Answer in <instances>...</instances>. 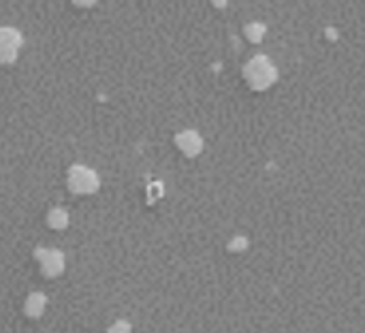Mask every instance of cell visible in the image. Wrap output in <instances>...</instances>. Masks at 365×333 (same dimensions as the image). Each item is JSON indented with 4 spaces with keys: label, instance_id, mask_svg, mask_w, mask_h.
<instances>
[]
</instances>
